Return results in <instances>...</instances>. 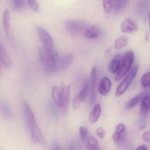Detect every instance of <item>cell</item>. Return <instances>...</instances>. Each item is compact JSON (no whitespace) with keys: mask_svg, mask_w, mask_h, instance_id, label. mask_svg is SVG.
Returning a JSON list of instances; mask_svg holds the SVG:
<instances>
[{"mask_svg":"<svg viewBox=\"0 0 150 150\" xmlns=\"http://www.w3.org/2000/svg\"><path fill=\"white\" fill-rule=\"evenodd\" d=\"M149 27L150 29V12L149 14Z\"/></svg>","mask_w":150,"mask_h":150,"instance_id":"obj_37","label":"cell"},{"mask_svg":"<svg viewBox=\"0 0 150 150\" xmlns=\"http://www.w3.org/2000/svg\"><path fill=\"white\" fill-rule=\"evenodd\" d=\"M0 62L6 68H10L12 66L11 59L4 48L0 43Z\"/></svg>","mask_w":150,"mask_h":150,"instance_id":"obj_16","label":"cell"},{"mask_svg":"<svg viewBox=\"0 0 150 150\" xmlns=\"http://www.w3.org/2000/svg\"><path fill=\"white\" fill-rule=\"evenodd\" d=\"M146 95V92H141L138 95H136L134 97L131 99L127 104L126 106V108L127 109H131L134 107L136 106L140 101H142L143 98L144 96Z\"/></svg>","mask_w":150,"mask_h":150,"instance_id":"obj_19","label":"cell"},{"mask_svg":"<svg viewBox=\"0 0 150 150\" xmlns=\"http://www.w3.org/2000/svg\"><path fill=\"white\" fill-rule=\"evenodd\" d=\"M102 33V29L99 26H89L85 31L83 35L87 38L93 39L100 37Z\"/></svg>","mask_w":150,"mask_h":150,"instance_id":"obj_13","label":"cell"},{"mask_svg":"<svg viewBox=\"0 0 150 150\" xmlns=\"http://www.w3.org/2000/svg\"><path fill=\"white\" fill-rule=\"evenodd\" d=\"M89 26V24L86 22L76 19H69L66 21L65 23L67 31L74 36L83 35Z\"/></svg>","mask_w":150,"mask_h":150,"instance_id":"obj_2","label":"cell"},{"mask_svg":"<svg viewBox=\"0 0 150 150\" xmlns=\"http://www.w3.org/2000/svg\"><path fill=\"white\" fill-rule=\"evenodd\" d=\"M88 149L91 150H99L97 139L93 136L88 137L86 142Z\"/></svg>","mask_w":150,"mask_h":150,"instance_id":"obj_23","label":"cell"},{"mask_svg":"<svg viewBox=\"0 0 150 150\" xmlns=\"http://www.w3.org/2000/svg\"><path fill=\"white\" fill-rule=\"evenodd\" d=\"M3 111L4 112V114L8 116H11L12 115V112L10 109L9 107L8 106L4 105L2 107Z\"/></svg>","mask_w":150,"mask_h":150,"instance_id":"obj_31","label":"cell"},{"mask_svg":"<svg viewBox=\"0 0 150 150\" xmlns=\"http://www.w3.org/2000/svg\"><path fill=\"white\" fill-rule=\"evenodd\" d=\"M88 90L89 83L88 81H86L84 82L81 90L73 100V105L75 109L78 108L80 107L81 103L85 100L88 95Z\"/></svg>","mask_w":150,"mask_h":150,"instance_id":"obj_9","label":"cell"},{"mask_svg":"<svg viewBox=\"0 0 150 150\" xmlns=\"http://www.w3.org/2000/svg\"><path fill=\"white\" fill-rule=\"evenodd\" d=\"M52 97L55 104L59 107L61 105V92L60 89L57 86H54L52 89Z\"/></svg>","mask_w":150,"mask_h":150,"instance_id":"obj_21","label":"cell"},{"mask_svg":"<svg viewBox=\"0 0 150 150\" xmlns=\"http://www.w3.org/2000/svg\"><path fill=\"white\" fill-rule=\"evenodd\" d=\"M141 84L142 86L144 88L150 86V72L144 74L141 79Z\"/></svg>","mask_w":150,"mask_h":150,"instance_id":"obj_27","label":"cell"},{"mask_svg":"<svg viewBox=\"0 0 150 150\" xmlns=\"http://www.w3.org/2000/svg\"><path fill=\"white\" fill-rule=\"evenodd\" d=\"M138 29V24L133 18H126L122 23L121 30L124 33H133L137 31Z\"/></svg>","mask_w":150,"mask_h":150,"instance_id":"obj_11","label":"cell"},{"mask_svg":"<svg viewBox=\"0 0 150 150\" xmlns=\"http://www.w3.org/2000/svg\"><path fill=\"white\" fill-rule=\"evenodd\" d=\"M30 7L33 11H38L39 9V4L37 0H27Z\"/></svg>","mask_w":150,"mask_h":150,"instance_id":"obj_29","label":"cell"},{"mask_svg":"<svg viewBox=\"0 0 150 150\" xmlns=\"http://www.w3.org/2000/svg\"><path fill=\"white\" fill-rule=\"evenodd\" d=\"M134 53L132 50L127 51L122 56L119 71L115 77L116 81L120 80L130 69L134 60Z\"/></svg>","mask_w":150,"mask_h":150,"instance_id":"obj_3","label":"cell"},{"mask_svg":"<svg viewBox=\"0 0 150 150\" xmlns=\"http://www.w3.org/2000/svg\"><path fill=\"white\" fill-rule=\"evenodd\" d=\"M101 106L99 104L94 106L89 115V119L92 123H95L98 121L101 113Z\"/></svg>","mask_w":150,"mask_h":150,"instance_id":"obj_18","label":"cell"},{"mask_svg":"<svg viewBox=\"0 0 150 150\" xmlns=\"http://www.w3.org/2000/svg\"><path fill=\"white\" fill-rule=\"evenodd\" d=\"M36 30L43 47L48 52H52L55 51L53 39L47 31L39 26H36Z\"/></svg>","mask_w":150,"mask_h":150,"instance_id":"obj_4","label":"cell"},{"mask_svg":"<svg viewBox=\"0 0 150 150\" xmlns=\"http://www.w3.org/2000/svg\"><path fill=\"white\" fill-rule=\"evenodd\" d=\"M61 148H60L59 144L56 143H54L53 146V150H60Z\"/></svg>","mask_w":150,"mask_h":150,"instance_id":"obj_34","label":"cell"},{"mask_svg":"<svg viewBox=\"0 0 150 150\" xmlns=\"http://www.w3.org/2000/svg\"><path fill=\"white\" fill-rule=\"evenodd\" d=\"M110 49H107L106 51L105 54V56L106 57H108L110 55Z\"/></svg>","mask_w":150,"mask_h":150,"instance_id":"obj_35","label":"cell"},{"mask_svg":"<svg viewBox=\"0 0 150 150\" xmlns=\"http://www.w3.org/2000/svg\"><path fill=\"white\" fill-rule=\"evenodd\" d=\"M128 39L125 36L119 37L115 40L114 42V45L117 49H122L125 48L127 45Z\"/></svg>","mask_w":150,"mask_h":150,"instance_id":"obj_22","label":"cell"},{"mask_svg":"<svg viewBox=\"0 0 150 150\" xmlns=\"http://www.w3.org/2000/svg\"><path fill=\"white\" fill-rule=\"evenodd\" d=\"M121 55L117 54L110 62L108 66L109 71L112 74H116L119 71L121 65Z\"/></svg>","mask_w":150,"mask_h":150,"instance_id":"obj_17","label":"cell"},{"mask_svg":"<svg viewBox=\"0 0 150 150\" xmlns=\"http://www.w3.org/2000/svg\"><path fill=\"white\" fill-rule=\"evenodd\" d=\"M79 133H80V139L82 142L84 144H86V141L88 138V129L85 127H80L79 128Z\"/></svg>","mask_w":150,"mask_h":150,"instance_id":"obj_26","label":"cell"},{"mask_svg":"<svg viewBox=\"0 0 150 150\" xmlns=\"http://www.w3.org/2000/svg\"><path fill=\"white\" fill-rule=\"evenodd\" d=\"M23 109L25 121L30 130H33L39 127L37 124L34 113L28 103L25 102L23 103Z\"/></svg>","mask_w":150,"mask_h":150,"instance_id":"obj_6","label":"cell"},{"mask_svg":"<svg viewBox=\"0 0 150 150\" xmlns=\"http://www.w3.org/2000/svg\"><path fill=\"white\" fill-rule=\"evenodd\" d=\"M148 149L147 146L145 144H142V145L139 146L138 148L137 149V150H147Z\"/></svg>","mask_w":150,"mask_h":150,"instance_id":"obj_33","label":"cell"},{"mask_svg":"<svg viewBox=\"0 0 150 150\" xmlns=\"http://www.w3.org/2000/svg\"><path fill=\"white\" fill-rule=\"evenodd\" d=\"M128 0H116L114 4V11L115 13H119L121 10L125 8Z\"/></svg>","mask_w":150,"mask_h":150,"instance_id":"obj_24","label":"cell"},{"mask_svg":"<svg viewBox=\"0 0 150 150\" xmlns=\"http://www.w3.org/2000/svg\"><path fill=\"white\" fill-rule=\"evenodd\" d=\"M150 110V94L145 95L142 100L141 105V113L144 114Z\"/></svg>","mask_w":150,"mask_h":150,"instance_id":"obj_20","label":"cell"},{"mask_svg":"<svg viewBox=\"0 0 150 150\" xmlns=\"http://www.w3.org/2000/svg\"><path fill=\"white\" fill-rule=\"evenodd\" d=\"M142 139L145 142L150 141V131H146L144 133L142 136Z\"/></svg>","mask_w":150,"mask_h":150,"instance_id":"obj_32","label":"cell"},{"mask_svg":"<svg viewBox=\"0 0 150 150\" xmlns=\"http://www.w3.org/2000/svg\"><path fill=\"white\" fill-rule=\"evenodd\" d=\"M126 127L122 123H120L117 125L115 130V132L112 135L113 141L116 144H120L122 143L126 137Z\"/></svg>","mask_w":150,"mask_h":150,"instance_id":"obj_10","label":"cell"},{"mask_svg":"<svg viewBox=\"0 0 150 150\" xmlns=\"http://www.w3.org/2000/svg\"><path fill=\"white\" fill-rule=\"evenodd\" d=\"M97 82V71L94 67L92 68L90 76V92L89 99V105L92 106L95 103L96 99V85Z\"/></svg>","mask_w":150,"mask_h":150,"instance_id":"obj_7","label":"cell"},{"mask_svg":"<svg viewBox=\"0 0 150 150\" xmlns=\"http://www.w3.org/2000/svg\"><path fill=\"white\" fill-rule=\"evenodd\" d=\"M14 8L17 10H20L24 7L23 0H12Z\"/></svg>","mask_w":150,"mask_h":150,"instance_id":"obj_28","label":"cell"},{"mask_svg":"<svg viewBox=\"0 0 150 150\" xmlns=\"http://www.w3.org/2000/svg\"><path fill=\"white\" fill-rule=\"evenodd\" d=\"M112 86L111 80L107 77H104L101 79L99 85V92L103 96L107 94L110 91Z\"/></svg>","mask_w":150,"mask_h":150,"instance_id":"obj_15","label":"cell"},{"mask_svg":"<svg viewBox=\"0 0 150 150\" xmlns=\"http://www.w3.org/2000/svg\"><path fill=\"white\" fill-rule=\"evenodd\" d=\"M74 56L72 54L69 53L59 57V70L67 69L71 65L74 60Z\"/></svg>","mask_w":150,"mask_h":150,"instance_id":"obj_14","label":"cell"},{"mask_svg":"<svg viewBox=\"0 0 150 150\" xmlns=\"http://www.w3.org/2000/svg\"><path fill=\"white\" fill-rule=\"evenodd\" d=\"M10 15L8 9H5L4 12L3 23L6 36L10 41L14 40L13 33L10 27Z\"/></svg>","mask_w":150,"mask_h":150,"instance_id":"obj_12","label":"cell"},{"mask_svg":"<svg viewBox=\"0 0 150 150\" xmlns=\"http://www.w3.org/2000/svg\"><path fill=\"white\" fill-rule=\"evenodd\" d=\"M139 65H136L132 70L129 71L127 76L122 81L120 84L119 85L116 89L115 95L117 97L121 96L127 90L132 81L135 77L137 71L139 69Z\"/></svg>","mask_w":150,"mask_h":150,"instance_id":"obj_5","label":"cell"},{"mask_svg":"<svg viewBox=\"0 0 150 150\" xmlns=\"http://www.w3.org/2000/svg\"><path fill=\"white\" fill-rule=\"evenodd\" d=\"M149 34H148V33H146V36H145V37H146V38H145V40H146V41H147V40L149 39V38H148V37H149Z\"/></svg>","mask_w":150,"mask_h":150,"instance_id":"obj_36","label":"cell"},{"mask_svg":"<svg viewBox=\"0 0 150 150\" xmlns=\"http://www.w3.org/2000/svg\"><path fill=\"white\" fill-rule=\"evenodd\" d=\"M115 0H103L104 11L106 13H110L113 7Z\"/></svg>","mask_w":150,"mask_h":150,"instance_id":"obj_25","label":"cell"},{"mask_svg":"<svg viewBox=\"0 0 150 150\" xmlns=\"http://www.w3.org/2000/svg\"><path fill=\"white\" fill-rule=\"evenodd\" d=\"M40 61L45 69L48 73H54L59 70V57L57 51L49 52L43 47L39 48Z\"/></svg>","mask_w":150,"mask_h":150,"instance_id":"obj_1","label":"cell"},{"mask_svg":"<svg viewBox=\"0 0 150 150\" xmlns=\"http://www.w3.org/2000/svg\"><path fill=\"white\" fill-rule=\"evenodd\" d=\"M97 135L101 138H104L105 136V131L102 127H99L96 130Z\"/></svg>","mask_w":150,"mask_h":150,"instance_id":"obj_30","label":"cell"},{"mask_svg":"<svg viewBox=\"0 0 150 150\" xmlns=\"http://www.w3.org/2000/svg\"><path fill=\"white\" fill-rule=\"evenodd\" d=\"M61 92V105L60 108L64 112H67L70 100V86L62 84L60 88Z\"/></svg>","mask_w":150,"mask_h":150,"instance_id":"obj_8","label":"cell"}]
</instances>
